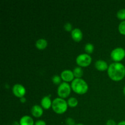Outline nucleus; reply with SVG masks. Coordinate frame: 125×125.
Listing matches in <instances>:
<instances>
[{
    "instance_id": "obj_1",
    "label": "nucleus",
    "mask_w": 125,
    "mask_h": 125,
    "mask_svg": "<svg viewBox=\"0 0 125 125\" xmlns=\"http://www.w3.org/2000/svg\"><path fill=\"white\" fill-rule=\"evenodd\" d=\"M107 73L111 79L115 81H119L124 78L125 67L120 62H113L109 66Z\"/></svg>"
},
{
    "instance_id": "obj_22",
    "label": "nucleus",
    "mask_w": 125,
    "mask_h": 125,
    "mask_svg": "<svg viewBox=\"0 0 125 125\" xmlns=\"http://www.w3.org/2000/svg\"><path fill=\"white\" fill-rule=\"evenodd\" d=\"M66 124L67 125H75V122L73 118H67L66 119Z\"/></svg>"
},
{
    "instance_id": "obj_10",
    "label": "nucleus",
    "mask_w": 125,
    "mask_h": 125,
    "mask_svg": "<svg viewBox=\"0 0 125 125\" xmlns=\"http://www.w3.org/2000/svg\"><path fill=\"white\" fill-rule=\"evenodd\" d=\"M31 113L34 117H40L43 114L42 107L39 105H34L31 108Z\"/></svg>"
},
{
    "instance_id": "obj_25",
    "label": "nucleus",
    "mask_w": 125,
    "mask_h": 125,
    "mask_svg": "<svg viewBox=\"0 0 125 125\" xmlns=\"http://www.w3.org/2000/svg\"><path fill=\"white\" fill-rule=\"evenodd\" d=\"M20 100L21 103H26V98H24V96L20 98Z\"/></svg>"
},
{
    "instance_id": "obj_26",
    "label": "nucleus",
    "mask_w": 125,
    "mask_h": 125,
    "mask_svg": "<svg viewBox=\"0 0 125 125\" xmlns=\"http://www.w3.org/2000/svg\"><path fill=\"white\" fill-rule=\"evenodd\" d=\"M117 125H125V120L119 122Z\"/></svg>"
},
{
    "instance_id": "obj_8",
    "label": "nucleus",
    "mask_w": 125,
    "mask_h": 125,
    "mask_svg": "<svg viewBox=\"0 0 125 125\" xmlns=\"http://www.w3.org/2000/svg\"><path fill=\"white\" fill-rule=\"evenodd\" d=\"M61 77L65 82H70V81H73L74 80V74L72 71L69 70H65L63 71L61 73Z\"/></svg>"
},
{
    "instance_id": "obj_23",
    "label": "nucleus",
    "mask_w": 125,
    "mask_h": 125,
    "mask_svg": "<svg viewBox=\"0 0 125 125\" xmlns=\"http://www.w3.org/2000/svg\"><path fill=\"white\" fill-rule=\"evenodd\" d=\"M106 125H117L115 122L113 120H109L106 122Z\"/></svg>"
},
{
    "instance_id": "obj_4",
    "label": "nucleus",
    "mask_w": 125,
    "mask_h": 125,
    "mask_svg": "<svg viewBox=\"0 0 125 125\" xmlns=\"http://www.w3.org/2000/svg\"><path fill=\"white\" fill-rule=\"evenodd\" d=\"M71 88L72 87H70V85L68 84V83L63 82L59 85L57 89V94L61 98L68 97L70 94Z\"/></svg>"
},
{
    "instance_id": "obj_2",
    "label": "nucleus",
    "mask_w": 125,
    "mask_h": 125,
    "mask_svg": "<svg viewBox=\"0 0 125 125\" xmlns=\"http://www.w3.org/2000/svg\"><path fill=\"white\" fill-rule=\"evenodd\" d=\"M71 87L74 92L80 95L85 94L89 89L88 84L81 78L74 79V80L72 82Z\"/></svg>"
},
{
    "instance_id": "obj_21",
    "label": "nucleus",
    "mask_w": 125,
    "mask_h": 125,
    "mask_svg": "<svg viewBox=\"0 0 125 125\" xmlns=\"http://www.w3.org/2000/svg\"><path fill=\"white\" fill-rule=\"evenodd\" d=\"M63 28H64L65 30L67 31H72V24H71L70 23H68V22H67V23H66L65 24H64V26H63Z\"/></svg>"
},
{
    "instance_id": "obj_3",
    "label": "nucleus",
    "mask_w": 125,
    "mask_h": 125,
    "mask_svg": "<svg viewBox=\"0 0 125 125\" xmlns=\"http://www.w3.org/2000/svg\"><path fill=\"white\" fill-rule=\"evenodd\" d=\"M52 109L56 114H62L67 110L68 103L61 98H56L52 102Z\"/></svg>"
},
{
    "instance_id": "obj_15",
    "label": "nucleus",
    "mask_w": 125,
    "mask_h": 125,
    "mask_svg": "<svg viewBox=\"0 0 125 125\" xmlns=\"http://www.w3.org/2000/svg\"><path fill=\"white\" fill-rule=\"evenodd\" d=\"M73 74L76 78H81L83 76V70L81 67H76L73 70Z\"/></svg>"
},
{
    "instance_id": "obj_27",
    "label": "nucleus",
    "mask_w": 125,
    "mask_h": 125,
    "mask_svg": "<svg viewBox=\"0 0 125 125\" xmlns=\"http://www.w3.org/2000/svg\"><path fill=\"white\" fill-rule=\"evenodd\" d=\"M11 125H20V123H18V122H13V123H12V124Z\"/></svg>"
},
{
    "instance_id": "obj_5",
    "label": "nucleus",
    "mask_w": 125,
    "mask_h": 125,
    "mask_svg": "<svg viewBox=\"0 0 125 125\" xmlns=\"http://www.w3.org/2000/svg\"><path fill=\"white\" fill-rule=\"evenodd\" d=\"M111 57L115 62H119L125 57V50L123 48L118 47L114 49L111 53Z\"/></svg>"
},
{
    "instance_id": "obj_17",
    "label": "nucleus",
    "mask_w": 125,
    "mask_h": 125,
    "mask_svg": "<svg viewBox=\"0 0 125 125\" xmlns=\"http://www.w3.org/2000/svg\"><path fill=\"white\" fill-rule=\"evenodd\" d=\"M94 50V46L93 44L90 43H88L85 46V51L87 54L92 53Z\"/></svg>"
},
{
    "instance_id": "obj_28",
    "label": "nucleus",
    "mask_w": 125,
    "mask_h": 125,
    "mask_svg": "<svg viewBox=\"0 0 125 125\" xmlns=\"http://www.w3.org/2000/svg\"><path fill=\"white\" fill-rule=\"evenodd\" d=\"M123 93H124V94L125 95V86L124 87V88H123Z\"/></svg>"
},
{
    "instance_id": "obj_13",
    "label": "nucleus",
    "mask_w": 125,
    "mask_h": 125,
    "mask_svg": "<svg viewBox=\"0 0 125 125\" xmlns=\"http://www.w3.org/2000/svg\"><path fill=\"white\" fill-rule=\"evenodd\" d=\"M20 125H34V122L32 117L29 115H24L20 118Z\"/></svg>"
},
{
    "instance_id": "obj_7",
    "label": "nucleus",
    "mask_w": 125,
    "mask_h": 125,
    "mask_svg": "<svg viewBox=\"0 0 125 125\" xmlns=\"http://www.w3.org/2000/svg\"><path fill=\"white\" fill-rule=\"evenodd\" d=\"M12 92L17 97L21 98L23 97L25 95L26 89L21 84H16L12 87Z\"/></svg>"
},
{
    "instance_id": "obj_16",
    "label": "nucleus",
    "mask_w": 125,
    "mask_h": 125,
    "mask_svg": "<svg viewBox=\"0 0 125 125\" xmlns=\"http://www.w3.org/2000/svg\"><path fill=\"white\" fill-rule=\"evenodd\" d=\"M67 103L68 105L71 107H74L78 105V101L76 98L74 97H71L67 101Z\"/></svg>"
},
{
    "instance_id": "obj_18",
    "label": "nucleus",
    "mask_w": 125,
    "mask_h": 125,
    "mask_svg": "<svg viewBox=\"0 0 125 125\" xmlns=\"http://www.w3.org/2000/svg\"><path fill=\"white\" fill-rule=\"evenodd\" d=\"M117 17L120 20L124 21L125 20V9H120L117 13Z\"/></svg>"
},
{
    "instance_id": "obj_12",
    "label": "nucleus",
    "mask_w": 125,
    "mask_h": 125,
    "mask_svg": "<svg viewBox=\"0 0 125 125\" xmlns=\"http://www.w3.org/2000/svg\"><path fill=\"white\" fill-rule=\"evenodd\" d=\"M52 102L50 96H45L43 97L41 100V105L43 108L45 109H48L50 108L51 106H52Z\"/></svg>"
},
{
    "instance_id": "obj_14",
    "label": "nucleus",
    "mask_w": 125,
    "mask_h": 125,
    "mask_svg": "<svg viewBox=\"0 0 125 125\" xmlns=\"http://www.w3.org/2000/svg\"><path fill=\"white\" fill-rule=\"evenodd\" d=\"M48 42L45 39H40L35 42V46L39 50H44L47 46Z\"/></svg>"
},
{
    "instance_id": "obj_9",
    "label": "nucleus",
    "mask_w": 125,
    "mask_h": 125,
    "mask_svg": "<svg viewBox=\"0 0 125 125\" xmlns=\"http://www.w3.org/2000/svg\"><path fill=\"white\" fill-rule=\"evenodd\" d=\"M72 37L74 41L76 42H79L82 40L83 37V32H82L81 30L79 28H74L72 30Z\"/></svg>"
},
{
    "instance_id": "obj_29",
    "label": "nucleus",
    "mask_w": 125,
    "mask_h": 125,
    "mask_svg": "<svg viewBox=\"0 0 125 125\" xmlns=\"http://www.w3.org/2000/svg\"><path fill=\"white\" fill-rule=\"evenodd\" d=\"M84 125L83 124H80V123H79V124H77V125Z\"/></svg>"
},
{
    "instance_id": "obj_20",
    "label": "nucleus",
    "mask_w": 125,
    "mask_h": 125,
    "mask_svg": "<svg viewBox=\"0 0 125 125\" xmlns=\"http://www.w3.org/2000/svg\"><path fill=\"white\" fill-rule=\"evenodd\" d=\"M61 77L58 75H54L52 77V81L54 84H61Z\"/></svg>"
},
{
    "instance_id": "obj_6",
    "label": "nucleus",
    "mask_w": 125,
    "mask_h": 125,
    "mask_svg": "<svg viewBox=\"0 0 125 125\" xmlns=\"http://www.w3.org/2000/svg\"><path fill=\"white\" fill-rule=\"evenodd\" d=\"M76 61L80 67H87L91 63L92 57L88 54H81L76 57Z\"/></svg>"
},
{
    "instance_id": "obj_19",
    "label": "nucleus",
    "mask_w": 125,
    "mask_h": 125,
    "mask_svg": "<svg viewBox=\"0 0 125 125\" xmlns=\"http://www.w3.org/2000/svg\"><path fill=\"white\" fill-rule=\"evenodd\" d=\"M118 31L120 34L125 35V20L122 21L120 23L119 26H118Z\"/></svg>"
},
{
    "instance_id": "obj_11",
    "label": "nucleus",
    "mask_w": 125,
    "mask_h": 125,
    "mask_svg": "<svg viewBox=\"0 0 125 125\" xmlns=\"http://www.w3.org/2000/svg\"><path fill=\"white\" fill-rule=\"evenodd\" d=\"M95 68L100 71H104L108 69V65L106 61L103 60H98L95 63Z\"/></svg>"
},
{
    "instance_id": "obj_24",
    "label": "nucleus",
    "mask_w": 125,
    "mask_h": 125,
    "mask_svg": "<svg viewBox=\"0 0 125 125\" xmlns=\"http://www.w3.org/2000/svg\"><path fill=\"white\" fill-rule=\"evenodd\" d=\"M34 125H46V123L43 120H38L35 122Z\"/></svg>"
}]
</instances>
